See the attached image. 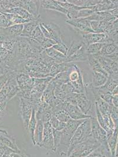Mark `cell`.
Instances as JSON below:
<instances>
[{
  "label": "cell",
  "instance_id": "cell-1",
  "mask_svg": "<svg viewBox=\"0 0 118 157\" xmlns=\"http://www.w3.org/2000/svg\"><path fill=\"white\" fill-rule=\"evenodd\" d=\"M91 134V119H87L81 124L75 131L70 141V147H74L75 145L81 141L86 140Z\"/></svg>",
  "mask_w": 118,
  "mask_h": 157
},
{
  "label": "cell",
  "instance_id": "cell-2",
  "mask_svg": "<svg viewBox=\"0 0 118 157\" xmlns=\"http://www.w3.org/2000/svg\"><path fill=\"white\" fill-rule=\"evenodd\" d=\"M82 38V41L86 46L94 43H110L113 40L108 35L103 33H79Z\"/></svg>",
  "mask_w": 118,
  "mask_h": 157
},
{
  "label": "cell",
  "instance_id": "cell-3",
  "mask_svg": "<svg viewBox=\"0 0 118 157\" xmlns=\"http://www.w3.org/2000/svg\"><path fill=\"white\" fill-rule=\"evenodd\" d=\"M65 22L70 25L71 27L79 33H94L92 31L90 21H89L86 18H80L72 20H66Z\"/></svg>",
  "mask_w": 118,
  "mask_h": 157
},
{
  "label": "cell",
  "instance_id": "cell-4",
  "mask_svg": "<svg viewBox=\"0 0 118 157\" xmlns=\"http://www.w3.org/2000/svg\"><path fill=\"white\" fill-rule=\"evenodd\" d=\"M41 24L47 30L51 36V39L55 41L56 43L63 42L61 38V30L60 27L54 22H49L44 20L40 21Z\"/></svg>",
  "mask_w": 118,
  "mask_h": 157
},
{
  "label": "cell",
  "instance_id": "cell-5",
  "mask_svg": "<svg viewBox=\"0 0 118 157\" xmlns=\"http://www.w3.org/2000/svg\"><path fill=\"white\" fill-rule=\"evenodd\" d=\"M20 107L21 117L24 121V126L26 129H27L31 117L33 106L31 102L29 101L28 99L20 98Z\"/></svg>",
  "mask_w": 118,
  "mask_h": 157
},
{
  "label": "cell",
  "instance_id": "cell-6",
  "mask_svg": "<svg viewBox=\"0 0 118 157\" xmlns=\"http://www.w3.org/2000/svg\"><path fill=\"white\" fill-rule=\"evenodd\" d=\"M21 8L27 11L31 15L38 18L41 17L39 14V1H21Z\"/></svg>",
  "mask_w": 118,
  "mask_h": 157
},
{
  "label": "cell",
  "instance_id": "cell-7",
  "mask_svg": "<svg viewBox=\"0 0 118 157\" xmlns=\"http://www.w3.org/2000/svg\"><path fill=\"white\" fill-rule=\"evenodd\" d=\"M40 3V7L45 10H52L58 11L59 13H61L65 16L66 15L68 11L65 10V8L62 7L56 1H39Z\"/></svg>",
  "mask_w": 118,
  "mask_h": 157
},
{
  "label": "cell",
  "instance_id": "cell-8",
  "mask_svg": "<svg viewBox=\"0 0 118 157\" xmlns=\"http://www.w3.org/2000/svg\"><path fill=\"white\" fill-rule=\"evenodd\" d=\"M87 47L84 44L73 55L66 58L65 63H73L75 62H84L88 60L89 55L87 53Z\"/></svg>",
  "mask_w": 118,
  "mask_h": 157
},
{
  "label": "cell",
  "instance_id": "cell-9",
  "mask_svg": "<svg viewBox=\"0 0 118 157\" xmlns=\"http://www.w3.org/2000/svg\"><path fill=\"white\" fill-rule=\"evenodd\" d=\"M42 20L41 17L38 19H36L34 21H29L27 23L24 24L23 31L21 37H25V38H30L31 37L32 33L37 27L39 25L40 21Z\"/></svg>",
  "mask_w": 118,
  "mask_h": 157
},
{
  "label": "cell",
  "instance_id": "cell-10",
  "mask_svg": "<svg viewBox=\"0 0 118 157\" xmlns=\"http://www.w3.org/2000/svg\"><path fill=\"white\" fill-rule=\"evenodd\" d=\"M108 76L101 73L93 72L92 73V80L91 82V86L94 87H100L104 85L108 79Z\"/></svg>",
  "mask_w": 118,
  "mask_h": 157
},
{
  "label": "cell",
  "instance_id": "cell-11",
  "mask_svg": "<svg viewBox=\"0 0 118 157\" xmlns=\"http://www.w3.org/2000/svg\"><path fill=\"white\" fill-rule=\"evenodd\" d=\"M7 13L16 14V15L20 16V17H22L23 18H24L25 20H27L29 21H34L36 19L38 18H35V17H34L33 16L31 15L27 11H26L25 9L20 8V7H16V8H12V9L8 10Z\"/></svg>",
  "mask_w": 118,
  "mask_h": 157
},
{
  "label": "cell",
  "instance_id": "cell-12",
  "mask_svg": "<svg viewBox=\"0 0 118 157\" xmlns=\"http://www.w3.org/2000/svg\"><path fill=\"white\" fill-rule=\"evenodd\" d=\"M88 60L89 62V66L91 67V69L92 70L93 72H98L104 74L105 75H107L109 77V75L108 73L104 71L101 64L99 63V62L95 58L93 55H88Z\"/></svg>",
  "mask_w": 118,
  "mask_h": 157
},
{
  "label": "cell",
  "instance_id": "cell-13",
  "mask_svg": "<svg viewBox=\"0 0 118 157\" xmlns=\"http://www.w3.org/2000/svg\"><path fill=\"white\" fill-rule=\"evenodd\" d=\"M118 50V46L115 43H105L98 55L101 56H109Z\"/></svg>",
  "mask_w": 118,
  "mask_h": 157
},
{
  "label": "cell",
  "instance_id": "cell-14",
  "mask_svg": "<svg viewBox=\"0 0 118 157\" xmlns=\"http://www.w3.org/2000/svg\"><path fill=\"white\" fill-rule=\"evenodd\" d=\"M8 21V27L18 25V24H24L29 22V21L25 20L22 17L13 14L5 13L4 14Z\"/></svg>",
  "mask_w": 118,
  "mask_h": 157
},
{
  "label": "cell",
  "instance_id": "cell-15",
  "mask_svg": "<svg viewBox=\"0 0 118 157\" xmlns=\"http://www.w3.org/2000/svg\"><path fill=\"white\" fill-rule=\"evenodd\" d=\"M84 45L83 42L81 41H72L70 47H68V51L66 55V58L70 57L77 52L81 47Z\"/></svg>",
  "mask_w": 118,
  "mask_h": 157
},
{
  "label": "cell",
  "instance_id": "cell-16",
  "mask_svg": "<svg viewBox=\"0 0 118 157\" xmlns=\"http://www.w3.org/2000/svg\"><path fill=\"white\" fill-rule=\"evenodd\" d=\"M104 44L94 43L89 45L87 47V53L89 55H95L98 54L101 50Z\"/></svg>",
  "mask_w": 118,
  "mask_h": 157
},
{
  "label": "cell",
  "instance_id": "cell-17",
  "mask_svg": "<svg viewBox=\"0 0 118 157\" xmlns=\"http://www.w3.org/2000/svg\"><path fill=\"white\" fill-rule=\"evenodd\" d=\"M31 38L36 40L37 42H38L41 45L45 41V40L47 39V38H45L44 36L42 33L41 30V29L39 27V24L38 27H36V29L32 33Z\"/></svg>",
  "mask_w": 118,
  "mask_h": 157
},
{
  "label": "cell",
  "instance_id": "cell-18",
  "mask_svg": "<svg viewBox=\"0 0 118 157\" xmlns=\"http://www.w3.org/2000/svg\"><path fill=\"white\" fill-rule=\"evenodd\" d=\"M54 115L58 121L63 123H66L71 119L68 112L63 109L56 112L54 113Z\"/></svg>",
  "mask_w": 118,
  "mask_h": 157
},
{
  "label": "cell",
  "instance_id": "cell-19",
  "mask_svg": "<svg viewBox=\"0 0 118 157\" xmlns=\"http://www.w3.org/2000/svg\"><path fill=\"white\" fill-rule=\"evenodd\" d=\"M15 72H16V71H9L5 74L0 76V90L4 86V85L7 82L8 79L11 78V76Z\"/></svg>",
  "mask_w": 118,
  "mask_h": 157
},
{
  "label": "cell",
  "instance_id": "cell-20",
  "mask_svg": "<svg viewBox=\"0 0 118 157\" xmlns=\"http://www.w3.org/2000/svg\"><path fill=\"white\" fill-rule=\"evenodd\" d=\"M52 47L55 48V50H57L58 52L63 54V55L66 56L68 51V47L63 42L56 43Z\"/></svg>",
  "mask_w": 118,
  "mask_h": 157
},
{
  "label": "cell",
  "instance_id": "cell-21",
  "mask_svg": "<svg viewBox=\"0 0 118 157\" xmlns=\"http://www.w3.org/2000/svg\"><path fill=\"white\" fill-rule=\"evenodd\" d=\"M39 27H40V29H41V32L42 33L44 36L45 38L48 39L52 40L51 39V36H50V34H49V33H48V32L47 30V29H46L40 23H39Z\"/></svg>",
  "mask_w": 118,
  "mask_h": 157
},
{
  "label": "cell",
  "instance_id": "cell-22",
  "mask_svg": "<svg viewBox=\"0 0 118 157\" xmlns=\"http://www.w3.org/2000/svg\"><path fill=\"white\" fill-rule=\"evenodd\" d=\"M109 12L113 16H114L116 19H118V8L113 9L112 10L109 11Z\"/></svg>",
  "mask_w": 118,
  "mask_h": 157
},
{
  "label": "cell",
  "instance_id": "cell-23",
  "mask_svg": "<svg viewBox=\"0 0 118 157\" xmlns=\"http://www.w3.org/2000/svg\"><path fill=\"white\" fill-rule=\"evenodd\" d=\"M112 95L113 96V95H116V94H118V85L116 86V87L114 89V90H113V91L112 92Z\"/></svg>",
  "mask_w": 118,
  "mask_h": 157
},
{
  "label": "cell",
  "instance_id": "cell-24",
  "mask_svg": "<svg viewBox=\"0 0 118 157\" xmlns=\"http://www.w3.org/2000/svg\"><path fill=\"white\" fill-rule=\"evenodd\" d=\"M115 156L116 157H118V143L116 145V151H115Z\"/></svg>",
  "mask_w": 118,
  "mask_h": 157
},
{
  "label": "cell",
  "instance_id": "cell-25",
  "mask_svg": "<svg viewBox=\"0 0 118 157\" xmlns=\"http://www.w3.org/2000/svg\"></svg>",
  "mask_w": 118,
  "mask_h": 157
}]
</instances>
